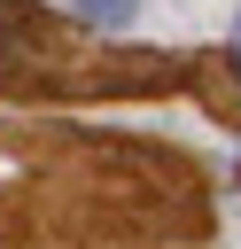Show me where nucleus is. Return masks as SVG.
<instances>
[{"label":"nucleus","instance_id":"obj_2","mask_svg":"<svg viewBox=\"0 0 241 249\" xmlns=\"http://www.w3.org/2000/svg\"><path fill=\"white\" fill-rule=\"evenodd\" d=\"M233 39H241V23H233Z\"/></svg>","mask_w":241,"mask_h":249},{"label":"nucleus","instance_id":"obj_1","mask_svg":"<svg viewBox=\"0 0 241 249\" xmlns=\"http://www.w3.org/2000/svg\"><path fill=\"white\" fill-rule=\"evenodd\" d=\"M70 8H78L86 23H101V31H117V23H132V16H140V0H70Z\"/></svg>","mask_w":241,"mask_h":249}]
</instances>
